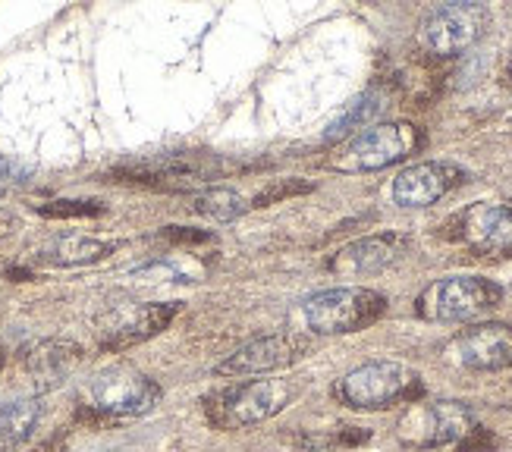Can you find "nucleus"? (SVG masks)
<instances>
[{
  "instance_id": "f257e3e1",
  "label": "nucleus",
  "mask_w": 512,
  "mask_h": 452,
  "mask_svg": "<svg viewBox=\"0 0 512 452\" xmlns=\"http://www.w3.org/2000/svg\"><path fill=\"white\" fill-rule=\"evenodd\" d=\"M418 393H421L418 374L409 365H403V361H387V358L352 368L333 387V396L359 412H381L396 402H412Z\"/></svg>"
},
{
  "instance_id": "f03ea898",
  "label": "nucleus",
  "mask_w": 512,
  "mask_h": 452,
  "mask_svg": "<svg viewBox=\"0 0 512 452\" xmlns=\"http://www.w3.org/2000/svg\"><path fill=\"white\" fill-rule=\"evenodd\" d=\"M387 311V299L368 286H337L308 296L302 302V318L311 333L337 336L371 327Z\"/></svg>"
},
{
  "instance_id": "7ed1b4c3",
  "label": "nucleus",
  "mask_w": 512,
  "mask_h": 452,
  "mask_svg": "<svg viewBox=\"0 0 512 452\" xmlns=\"http://www.w3.org/2000/svg\"><path fill=\"white\" fill-rule=\"evenodd\" d=\"M478 421L469 405L462 402H418L399 418L396 437L412 449H443V446H462L469 449L478 437Z\"/></svg>"
},
{
  "instance_id": "20e7f679",
  "label": "nucleus",
  "mask_w": 512,
  "mask_h": 452,
  "mask_svg": "<svg viewBox=\"0 0 512 452\" xmlns=\"http://www.w3.org/2000/svg\"><path fill=\"white\" fill-rule=\"evenodd\" d=\"M161 402V387L132 368H107L95 374L85 387L82 412L114 421V418H142Z\"/></svg>"
},
{
  "instance_id": "39448f33",
  "label": "nucleus",
  "mask_w": 512,
  "mask_h": 452,
  "mask_svg": "<svg viewBox=\"0 0 512 452\" xmlns=\"http://www.w3.org/2000/svg\"><path fill=\"white\" fill-rule=\"evenodd\" d=\"M418 148V129L412 123H374L346 139L337 154H330V170L374 173L399 164Z\"/></svg>"
},
{
  "instance_id": "423d86ee",
  "label": "nucleus",
  "mask_w": 512,
  "mask_h": 452,
  "mask_svg": "<svg viewBox=\"0 0 512 452\" xmlns=\"http://www.w3.org/2000/svg\"><path fill=\"white\" fill-rule=\"evenodd\" d=\"M503 302V289L484 277H443L415 299L418 318L434 324H459Z\"/></svg>"
},
{
  "instance_id": "0eeeda50",
  "label": "nucleus",
  "mask_w": 512,
  "mask_h": 452,
  "mask_svg": "<svg viewBox=\"0 0 512 452\" xmlns=\"http://www.w3.org/2000/svg\"><path fill=\"white\" fill-rule=\"evenodd\" d=\"M289 399H293V387L286 380L239 383V387L220 390L208 399V418L224 431H239V427H252L280 415Z\"/></svg>"
},
{
  "instance_id": "6e6552de",
  "label": "nucleus",
  "mask_w": 512,
  "mask_h": 452,
  "mask_svg": "<svg viewBox=\"0 0 512 452\" xmlns=\"http://www.w3.org/2000/svg\"><path fill=\"white\" fill-rule=\"evenodd\" d=\"M487 26H491V13L484 4H472V0L440 4L421 22V44L434 57H459L475 48Z\"/></svg>"
},
{
  "instance_id": "1a4fd4ad",
  "label": "nucleus",
  "mask_w": 512,
  "mask_h": 452,
  "mask_svg": "<svg viewBox=\"0 0 512 452\" xmlns=\"http://www.w3.org/2000/svg\"><path fill=\"white\" fill-rule=\"evenodd\" d=\"M453 239L481 255L512 252V201H475L450 220Z\"/></svg>"
},
{
  "instance_id": "9d476101",
  "label": "nucleus",
  "mask_w": 512,
  "mask_h": 452,
  "mask_svg": "<svg viewBox=\"0 0 512 452\" xmlns=\"http://www.w3.org/2000/svg\"><path fill=\"white\" fill-rule=\"evenodd\" d=\"M308 352V343L296 333H271L258 336L242 349H236L227 361H220L217 374L220 377H252V374H267L293 365Z\"/></svg>"
},
{
  "instance_id": "9b49d317",
  "label": "nucleus",
  "mask_w": 512,
  "mask_h": 452,
  "mask_svg": "<svg viewBox=\"0 0 512 452\" xmlns=\"http://www.w3.org/2000/svg\"><path fill=\"white\" fill-rule=\"evenodd\" d=\"M465 183V170L450 161H421L399 170L393 179V201L399 208H428Z\"/></svg>"
},
{
  "instance_id": "f8f14e48",
  "label": "nucleus",
  "mask_w": 512,
  "mask_h": 452,
  "mask_svg": "<svg viewBox=\"0 0 512 452\" xmlns=\"http://www.w3.org/2000/svg\"><path fill=\"white\" fill-rule=\"evenodd\" d=\"M447 358L459 368L500 371L512 365V327L509 324H478L453 336Z\"/></svg>"
},
{
  "instance_id": "ddd939ff",
  "label": "nucleus",
  "mask_w": 512,
  "mask_h": 452,
  "mask_svg": "<svg viewBox=\"0 0 512 452\" xmlns=\"http://www.w3.org/2000/svg\"><path fill=\"white\" fill-rule=\"evenodd\" d=\"M406 236L399 233H377V236H365L355 239L349 245H343L337 255L327 261V270L337 277H371L381 274L384 267H390L399 255L406 252Z\"/></svg>"
},
{
  "instance_id": "4468645a",
  "label": "nucleus",
  "mask_w": 512,
  "mask_h": 452,
  "mask_svg": "<svg viewBox=\"0 0 512 452\" xmlns=\"http://www.w3.org/2000/svg\"><path fill=\"white\" fill-rule=\"evenodd\" d=\"M82 361V349L73 339H41L22 352V365L41 390H51L76 371Z\"/></svg>"
},
{
  "instance_id": "2eb2a0df",
  "label": "nucleus",
  "mask_w": 512,
  "mask_h": 452,
  "mask_svg": "<svg viewBox=\"0 0 512 452\" xmlns=\"http://www.w3.org/2000/svg\"><path fill=\"white\" fill-rule=\"evenodd\" d=\"M387 110V95L371 88V92H362L359 98H352L337 117L330 120V126L324 129V142L327 145H343L346 139H352L355 132H362L368 126H374V120Z\"/></svg>"
},
{
  "instance_id": "dca6fc26",
  "label": "nucleus",
  "mask_w": 512,
  "mask_h": 452,
  "mask_svg": "<svg viewBox=\"0 0 512 452\" xmlns=\"http://www.w3.org/2000/svg\"><path fill=\"white\" fill-rule=\"evenodd\" d=\"M176 305H145L139 308L132 318L120 321L114 330H110V336L104 339V349L107 352H120V349H129L136 343H145V339L158 336L173 318H176Z\"/></svg>"
},
{
  "instance_id": "f3484780",
  "label": "nucleus",
  "mask_w": 512,
  "mask_h": 452,
  "mask_svg": "<svg viewBox=\"0 0 512 452\" xmlns=\"http://www.w3.org/2000/svg\"><path fill=\"white\" fill-rule=\"evenodd\" d=\"M104 255H110V245L92 236H57L48 245L38 248V258L44 264L57 267H79V264H95Z\"/></svg>"
},
{
  "instance_id": "a211bd4d",
  "label": "nucleus",
  "mask_w": 512,
  "mask_h": 452,
  "mask_svg": "<svg viewBox=\"0 0 512 452\" xmlns=\"http://www.w3.org/2000/svg\"><path fill=\"white\" fill-rule=\"evenodd\" d=\"M41 421L38 399H16L0 409V452H13L26 443Z\"/></svg>"
},
{
  "instance_id": "6ab92c4d",
  "label": "nucleus",
  "mask_w": 512,
  "mask_h": 452,
  "mask_svg": "<svg viewBox=\"0 0 512 452\" xmlns=\"http://www.w3.org/2000/svg\"><path fill=\"white\" fill-rule=\"evenodd\" d=\"M189 208L202 217H211V220H236L246 214V201H242L239 192L233 189H205V192H195Z\"/></svg>"
},
{
  "instance_id": "aec40b11",
  "label": "nucleus",
  "mask_w": 512,
  "mask_h": 452,
  "mask_svg": "<svg viewBox=\"0 0 512 452\" xmlns=\"http://www.w3.org/2000/svg\"><path fill=\"white\" fill-rule=\"evenodd\" d=\"M38 214L51 220H82V217H101L104 205H98V201L60 198V201H44V205H38Z\"/></svg>"
},
{
  "instance_id": "412c9836",
  "label": "nucleus",
  "mask_w": 512,
  "mask_h": 452,
  "mask_svg": "<svg viewBox=\"0 0 512 452\" xmlns=\"http://www.w3.org/2000/svg\"><path fill=\"white\" fill-rule=\"evenodd\" d=\"M311 189H315V186H311V183H302V179H280V183H274L271 189L258 192V198H255V208L277 205V201H283V198L305 195V192H311Z\"/></svg>"
},
{
  "instance_id": "4be33fe9",
  "label": "nucleus",
  "mask_w": 512,
  "mask_h": 452,
  "mask_svg": "<svg viewBox=\"0 0 512 452\" xmlns=\"http://www.w3.org/2000/svg\"><path fill=\"white\" fill-rule=\"evenodd\" d=\"M161 239L170 245H205V242H211V233L192 230V226H164Z\"/></svg>"
},
{
  "instance_id": "5701e85b",
  "label": "nucleus",
  "mask_w": 512,
  "mask_h": 452,
  "mask_svg": "<svg viewBox=\"0 0 512 452\" xmlns=\"http://www.w3.org/2000/svg\"><path fill=\"white\" fill-rule=\"evenodd\" d=\"M506 70H509V79H512V51H509V60H506Z\"/></svg>"
}]
</instances>
